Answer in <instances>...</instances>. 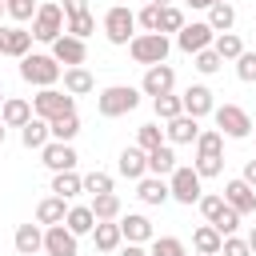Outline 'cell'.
<instances>
[{
    "label": "cell",
    "mask_w": 256,
    "mask_h": 256,
    "mask_svg": "<svg viewBox=\"0 0 256 256\" xmlns=\"http://www.w3.org/2000/svg\"><path fill=\"white\" fill-rule=\"evenodd\" d=\"M60 76H64V68L52 60V52H28L20 60V80L32 88H56Z\"/></svg>",
    "instance_id": "obj_1"
},
{
    "label": "cell",
    "mask_w": 256,
    "mask_h": 256,
    "mask_svg": "<svg viewBox=\"0 0 256 256\" xmlns=\"http://www.w3.org/2000/svg\"><path fill=\"white\" fill-rule=\"evenodd\" d=\"M140 88H132V84H108L100 96H96V112L104 116V120H116V116H128V112H136L140 108Z\"/></svg>",
    "instance_id": "obj_2"
},
{
    "label": "cell",
    "mask_w": 256,
    "mask_h": 256,
    "mask_svg": "<svg viewBox=\"0 0 256 256\" xmlns=\"http://www.w3.org/2000/svg\"><path fill=\"white\" fill-rule=\"evenodd\" d=\"M168 52H172V40L160 36V32H136V36L128 40V56H132L136 64H144V68L168 64Z\"/></svg>",
    "instance_id": "obj_3"
},
{
    "label": "cell",
    "mask_w": 256,
    "mask_h": 256,
    "mask_svg": "<svg viewBox=\"0 0 256 256\" xmlns=\"http://www.w3.org/2000/svg\"><path fill=\"white\" fill-rule=\"evenodd\" d=\"M64 24H68L64 8H60V4H52V0H44V4L36 8V16H32V40L52 44V40H60V36H64Z\"/></svg>",
    "instance_id": "obj_4"
},
{
    "label": "cell",
    "mask_w": 256,
    "mask_h": 256,
    "mask_svg": "<svg viewBox=\"0 0 256 256\" xmlns=\"http://www.w3.org/2000/svg\"><path fill=\"white\" fill-rule=\"evenodd\" d=\"M212 116H216V132L220 136H228V140H248L252 136V116L240 104H216Z\"/></svg>",
    "instance_id": "obj_5"
},
{
    "label": "cell",
    "mask_w": 256,
    "mask_h": 256,
    "mask_svg": "<svg viewBox=\"0 0 256 256\" xmlns=\"http://www.w3.org/2000/svg\"><path fill=\"white\" fill-rule=\"evenodd\" d=\"M104 36H108V44L124 48V44L136 36V12H132L128 4H112V8L104 12Z\"/></svg>",
    "instance_id": "obj_6"
},
{
    "label": "cell",
    "mask_w": 256,
    "mask_h": 256,
    "mask_svg": "<svg viewBox=\"0 0 256 256\" xmlns=\"http://www.w3.org/2000/svg\"><path fill=\"white\" fill-rule=\"evenodd\" d=\"M64 112H76V100L64 92V88H40L32 96V116L36 120H56Z\"/></svg>",
    "instance_id": "obj_7"
},
{
    "label": "cell",
    "mask_w": 256,
    "mask_h": 256,
    "mask_svg": "<svg viewBox=\"0 0 256 256\" xmlns=\"http://www.w3.org/2000/svg\"><path fill=\"white\" fill-rule=\"evenodd\" d=\"M168 192H172V200H180V204H196V200L204 196V180L196 176L192 164H176L172 176H168Z\"/></svg>",
    "instance_id": "obj_8"
},
{
    "label": "cell",
    "mask_w": 256,
    "mask_h": 256,
    "mask_svg": "<svg viewBox=\"0 0 256 256\" xmlns=\"http://www.w3.org/2000/svg\"><path fill=\"white\" fill-rule=\"evenodd\" d=\"M212 40H216V32L208 28V20H192V24H184V28L176 32V48H180V52H188V56H196V52L212 48Z\"/></svg>",
    "instance_id": "obj_9"
},
{
    "label": "cell",
    "mask_w": 256,
    "mask_h": 256,
    "mask_svg": "<svg viewBox=\"0 0 256 256\" xmlns=\"http://www.w3.org/2000/svg\"><path fill=\"white\" fill-rule=\"evenodd\" d=\"M180 104H184V116L204 120V116H212V108H216V92H212L208 84H188V88L180 92Z\"/></svg>",
    "instance_id": "obj_10"
},
{
    "label": "cell",
    "mask_w": 256,
    "mask_h": 256,
    "mask_svg": "<svg viewBox=\"0 0 256 256\" xmlns=\"http://www.w3.org/2000/svg\"><path fill=\"white\" fill-rule=\"evenodd\" d=\"M140 92L152 96V100L176 92V68H172V64H152V68L144 72V80H140Z\"/></svg>",
    "instance_id": "obj_11"
},
{
    "label": "cell",
    "mask_w": 256,
    "mask_h": 256,
    "mask_svg": "<svg viewBox=\"0 0 256 256\" xmlns=\"http://www.w3.org/2000/svg\"><path fill=\"white\" fill-rule=\"evenodd\" d=\"M40 164H44L48 172H72V168L80 164V156H76V148H72V144L48 140V144L40 148Z\"/></svg>",
    "instance_id": "obj_12"
},
{
    "label": "cell",
    "mask_w": 256,
    "mask_h": 256,
    "mask_svg": "<svg viewBox=\"0 0 256 256\" xmlns=\"http://www.w3.org/2000/svg\"><path fill=\"white\" fill-rule=\"evenodd\" d=\"M52 60H56L60 68H80V64L88 60V44L64 32L60 40H52Z\"/></svg>",
    "instance_id": "obj_13"
},
{
    "label": "cell",
    "mask_w": 256,
    "mask_h": 256,
    "mask_svg": "<svg viewBox=\"0 0 256 256\" xmlns=\"http://www.w3.org/2000/svg\"><path fill=\"white\" fill-rule=\"evenodd\" d=\"M44 256H80V236H72L64 224L44 228Z\"/></svg>",
    "instance_id": "obj_14"
},
{
    "label": "cell",
    "mask_w": 256,
    "mask_h": 256,
    "mask_svg": "<svg viewBox=\"0 0 256 256\" xmlns=\"http://www.w3.org/2000/svg\"><path fill=\"white\" fill-rule=\"evenodd\" d=\"M224 204L236 212V216H252L256 212V188H248L240 176L224 184Z\"/></svg>",
    "instance_id": "obj_15"
},
{
    "label": "cell",
    "mask_w": 256,
    "mask_h": 256,
    "mask_svg": "<svg viewBox=\"0 0 256 256\" xmlns=\"http://www.w3.org/2000/svg\"><path fill=\"white\" fill-rule=\"evenodd\" d=\"M116 224H120L124 244H148V240L156 236V228H152V220H148L144 212H128V216H120Z\"/></svg>",
    "instance_id": "obj_16"
},
{
    "label": "cell",
    "mask_w": 256,
    "mask_h": 256,
    "mask_svg": "<svg viewBox=\"0 0 256 256\" xmlns=\"http://www.w3.org/2000/svg\"><path fill=\"white\" fill-rule=\"evenodd\" d=\"M32 120V100H24V96H4V104H0V124L4 128H24Z\"/></svg>",
    "instance_id": "obj_17"
},
{
    "label": "cell",
    "mask_w": 256,
    "mask_h": 256,
    "mask_svg": "<svg viewBox=\"0 0 256 256\" xmlns=\"http://www.w3.org/2000/svg\"><path fill=\"white\" fill-rule=\"evenodd\" d=\"M196 136H200V120H192V116H176V120H168V128H164V144H196Z\"/></svg>",
    "instance_id": "obj_18"
},
{
    "label": "cell",
    "mask_w": 256,
    "mask_h": 256,
    "mask_svg": "<svg viewBox=\"0 0 256 256\" xmlns=\"http://www.w3.org/2000/svg\"><path fill=\"white\" fill-rule=\"evenodd\" d=\"M116 172L128 176V180H144V176H148V152H140L136 144L124 148V152L116 156Z\"/></svg>",
    "instance_id": "obj_19"
},
{
    "label": "cell",
    "mask_w": 256,
    "mask_h": 256,
    "mask_svg": "<svg viewBox=\"0 0 256 256\" xmlns=\"http://www.w3.org/2000/svg\"><path fill=\"white\" fill-rule=\"evenodd\" d=\"M28 52H32V32H28L24 24H8V28H4V56L24 60Z\"/></svg>",
    "instance_id": "obj_20"
},
{
    "label": "cell",
    "mask_w": 256,
    "mask_h": 256,
    "mask_svg": "<svg viewBox=\"0 0 256 256\" xmlns=\"http://www.w3.org/2000/svg\"><path fill=\"white\" fill-rule=\"evenodd\" d=\"M60 80H64V92H68L72 100H76V96L96 92V76H92L84 64H80V68H64V76H60Z\"/></svg>",
    "instance_id": "obj_21"
},
{
    "label": "cell",
    "mask_w": 256,
    "mask_h": 256,
    "mask_svg": "<svg viewBox=\"0 0 256 256\" xmlns=\"http://www.w3.org/2000/svg\"><path fill=\"white\" fill-rule=\"evenodd\" d=\"M12 244H16L20 256H36V252H44V228L40 224H20L16 236H12Z\"/></svg>",
    "instance_id": "obj_22"
},
{
    "label": "cell",
    "mask_w": 256,
    "mask_h": 256,
    "mask_svg": "<svg viewBox=\"0 0 256 256\" xmlns=\"http://www.w3.org/2000/svg\"><path fill=\"white\" fill-rule=\"evenodd\" d=\"M52 196H60V200H76L80 192H84V176L72 168V172H52V188H48Z\"/></svg>",
    "instance_id": "obj_23"
},
{
    "label": "cell",
    "mask_w": 256,
    "mask_h": 256,
    "mask_svg": "<svg viewBox=\"0 0 256 256\" xmlns=\"http://www.w3.org/2000/svg\"><path fill=\"white\" fill-rule=\"evenodd\" d=\"M136 196L144 200V204H168L172 200V192H168V180H160V176H144V180H136Z\"/></svg>",
    "instance_id": "obj_24"
},
{
    "label": "cell",
    "mask_w": 256,
    "mask_h": 256,
    "mask_svg": "<svg viewBox=\"0 0 256 256\" xmlns=\"http://www.w3.org/2000/svg\"><path fill=\"white\" fill-rule=\"evenodd\" d=\"M64 216H68V200H60V196H44V200L36 204V224H40V228L64 224Z\"/></svg>",
    "instance_id": "obj_25"
},
{
    "label": "cell",
    "mask_w": 256,
    "mask_h": 256,
    "mask_svg": "<svg viewBox=\"0 0 256 256\" xmlns=\"http://www.w3.org/2000/svg\"><path fill=\"white\" fill-rule=\"evenodd\" d=\"M64 228H68L72 236H92V228H96V216H92V208H88V204H68Z\"/></svg>",
    "instance_id": "obj_26"
},
{
    "label": "cell",
    "mask_w": 256,
    "mask_h": 256,
    "mask_svg": "<svg viewBox=\"0 0 256 256\" xmlns=\"http://www.w3.org/2000/svg\"><path fill=\"white\" fill-rule=\"evenodd\" d=\"M92 244H96V252H116V248L124 244L120 224H116V220H96V228H92Z\"/></svg>",
    "instance_id": "obj_27"
},
{
    "label": "cell",
    "mask_w": 256,
    "mask_h": 256,
    "mask_svg": "<svg viewBox=\"0 0 256 256\" xmlns=\"http://www.w3.org/2000/svg\"><path fill=\"white\" fill-rule=\"evenodd\" d=\"M220 244H224V236H220L212 224H200V228L192 232V248H196V256H220Z\"/></svg>",
    "instance_id": "obj_28"
},
{
    "label": "cell",
    "mask_w": 256,
    "mask_h": 256,
    "mask_svg": "<svg viewBox=\"0 0 256 256\" xmlns=\"http://www.w3.org/2000/svg\"><path fill=\"white\" fill-rule=\"evenodd\" d=\"M48 132H52V140H60V144H72V140L80 136V116H76V112H64V116L48 120Z\"/></svg>",
    "instance_id": "obj_29"
},
{
    "label": "cell",
    "mask_w": 256,
    "mask_h": 256,
    "mask_svg": "<svg viewBox=\"0 0 256 256\" xmlns=\"http://www.w3.org/2000/svg\"><path fill=\"white\" fill-rule=\"evenodd\" d=\"M172 168H176V152H172V144H160V148H152L148 152V176H172Z\"/></svg>",
    "instance_id": "obj_30"
},
{
    "label": "cell",
    "mask_w": 256,
    "mask_h": 256,
    "mask_svg": "<svg viewBox=\"0 0 256 256\" xmlns=\"http://www.w3.org/2000/svg\"><path fill=\"white\" fill-rule=\"evenodd\" d=\"M48 140H52V132H48V120H36V116H32V120L20 128V144H24V148H36V152H40Z\"/></svg>",
    "instance_id": "obj_31"
},
{
    "label": "cell",
    "mask_w": 256,
    "mask_h": 256,
    "mask_svg": "<svg viewBox=\"0 0 256 256\" xmlns=\"http://www.w3.org/2000/svg\"><path fill=\"white\" fill-rule=\"evenodd\" d=\"M92 216L96 220H120L124 216V204H120V196L116 192H104V196H92Z\"/></svg>",
    "instance_id": "obj_32"
},
{
    "label": "cell",
    "mask_w": 256,
    "mask_h": 256,
    "mask_svg": "<svg viewBox=\"0 0 256 256\" xmlns=\"http://www.w3.org/2000/svg\"><path fill=\"white\" fill-rule=\"evenodd\" d=\"M208 28H212L216 36H220V32H232V28H236V8H232L228 0H224V4H212V8H208Z\"/></svg>",
    "instance_id": "obj_33"
},
{
    "label": "cell",
    "mask_w": 256,
    "mask_h": 256,
    "mask_svg": "<svg viewBox=\"0 0 256 256\" xmlns=\"http://www.w3.org/2000/svg\"><path fill=\"white\" fill-rule=\"evenodd\" d=\"M212 52H216L220 60H236V56L244 52V40H240L236 32H220V36L212 40Z\"/></svg>",
    "instance_id": "obj_34"
},
{
    "label": "cell",
    "mask_w": 256,
    "mask_h": 256,
    "mask_svg": "<svg viewBox=\"0 0 256 256\" xmlns=\"http://www.w3.org/2000/svg\"><path fill=\"white\" fill-rule=\"evenodd\" d=\"M196 156H224V136L216 128H200L196 136Z\"/></svg>",
    "instance_id": "obj_35"
},
{
    "label": "cell",
    "mask_w": 256,
    "mask_h": 256,
    "mask_svg": "<svg viewBox=\"0 0 256 256\" xmlns=\"http://www.w3.org/2000/svg\"><path fill=\"white\" fill-rule=\"evenodd\" d=\"M148 244H152L148 256H188V248H184L180 236H152Z\"/></svg>",
    "instance_id": "obj_36"
},
{
    "label": "cell",
    "mask_w": 256,
    "mask_h": 256,
    "mask_svg": "<svg viewBox=\"0 0 256 256\" xmlns=\"http://www.w3.org/2000/svg\"><path fill=\"white\" fill-rule=\"evenodd\" d=\"M188 20H184V8L180 4H164L160 8V36H168V32H180Z\"/></svg>",
    "instance_id": "obj_37"
},
{
    "label": "cell",
    "mask_w": 256,
    "mask_h": 256,
    "mask_svg": "<svg viewBox=\"0 0 256 256\" xmlns=\"http://www.w3.org/2000/svg\"><path fill=\"white\" fill-rule=\"evenodd\" d=\"M64 32H68V36H76V40H88V36L96 32V16H92V12H80V16H68V24H64Z\"/></svg>",
    "instance_id": "obj_38"
},
{
    "label": "cell",
    "mask_w": 256,
    "mask_h": 256,
    "mask_svg": "<svg viewBox=\"0 0 256 256\" xmlns=\"http://www.w3.org/2000/svg\"><path fill=\"white\" fill-rule=\"evenodd\" d=\"M152 108H156V120H164V124H168V120H176V116L184 112V104H180V96H176V92L156 96V100H152Z\"/></svg>",
    "instance_id": "obj_39"
},
{
    "label": "cell",
    "mask_w": 256,
    "mask_h": 256,
    "mask_svg": "<svg viewBox=\"0 0 256 256\" xmlns=\"http://www.w3.org/2000/svg\"><path fill=\"white\" fill-rule=\"evenodd\" d=\"M164 144V128L160 124H140L136 128V148L140 152H152V148H160Z\"/></svg>",
    "instance_id": "obj_40"
},
{
    "label": "cell",
    "mask_w": 256,
    "mask_h": 256,
    "mask_svg": "<svg viewBox=\"0 0 256 256\" xmlns=\"http://www.w3.org/2000/svg\"><path fill=\"white\" fill-rule=\"evenodd\" d=\"M36 0H4V16L8 20H16V24H24V20H32L36 16Z\"/></svg>",
    "instance_id": "obj_41"
},
{
    "label": "cell",
    "mask_w": 256,
    "mask_h": 256,
    "mask_svg": "<svg viewBox=\"0 0 256 256\" xmlns=\"http://www.w3.org/2000/svg\"><path fill=\"white\" fill-rule=\"evenodd\" d=\"M220 64H224V60H220L212 48H204V52H196V56H192V68H196L200 76H212V72H220Z\"/></svg>",
    "instance_id": "obj_42"
},
{
    "label": "cell",
    "mask_w": 256,
    "mask_h": 256,
    "mask_svg": "<svg viewBox=\"0 0 256 256\" xmlns=\"http://www.w3.org/2000/svg\"><path fill=\"white\" fill-rule=\"evenodd\" d=\"M84 192H88V196H104V192H112V176L100 172V168L88 172V176H84Z\"/></svg>",
    "instance_id": "obj_43"
},
{
    "label": "cell",
    "mask_w": 256,
    "mask_h": 256,
    "mask_svg": "<svg viewBox=\"0 0 256 256\" xmlns=\"http://www.w3.org/2000/svg\"><path fill=\"white\" fill-rule=\"evenodd\" d=\"M136 28H144V32H160V4H144V8L136 12Z\"/></svg>",
    "instance_id": "obj_44"
},
{
    "label": "cell",
    "mask_w": 256,
    "mask_h": 256,
    "mask_svg": "<svg viewBox=\"0 0 256 256\" xmlns=\"http://www.w3.org/2000/svg\"><path fill=\"white\" fill-rule=\"evenodd\" d=\"M236 76H240L244 84H256V52L244 48V52L236 56Z\"/></svg>",
    "instance_id": "obj_45"
},
{
    "label": "cell",
    "mask_w": 256,
    "mask_h": 256,
    "mask_svg": "<svg viewBox=\"0 0 256 256\" xmlns=\"http://www.w3.org/2000/svg\"><path fill=\"white\" fill-rule=\"evenodd\" d=\"M220 256H252V252H248V240H240V236H224Z\"/></svg>",
    "instance_id": "obj_46"
},
{
    "label": "cell",
    "mask_w": 256,
    "mask_h": 256,
    "mask_svg": "<svg viewBox=\"0 0 256 256\" xmlns=\"http://www.w3.org/2000/svg\"><path fill=\"white\" fill-rule=\"evenodd\" d=\"M240 180H244L248 188H256V156H252V160H244V172H240Z\"/></svg>",
    "instance_id": "obj_47"
},
{
    "label": "cell",
    "mask_w": 256,
    "mask_h": 256,
    "mask_svg": "<svg viewBox=\"0 0 256 256\" xmlns=\"http://www.w3.org/2000/svg\"><path fill=\"white\" fill-rule=\"evenodd\" d=\"M88 12V0H64V16H80Z\"/></svg>",
    "instance_id": "obj_48"
},
{
    "label": "cell",
    "mask_w": 256,
    "mask_h": 256,
    "mask_svg": "<svg viewBox=\"0 0 256 256\" xmlns=\"http://www.w3.org/2000/svg\"><path fill=\"white\" fill-rule=\"evenodd\" d=\"M116 252H120V256H148V248H144V244H120Z\"/></svg>",
    "instance_id": "obj_49"
},
{
    "label": "cell",
    "mask_w": 256,
    "mask_h": 256,
    "mask_svg": "<svg viewBox=\"0 0 256 256\" xmlns=\"http://www.w3.org/2000/svg\"><path fill=\"white\" fill-rule=\"evenodd\" d=\"M244 240H248V252H252V256H256V224H252V232H248V236H244Z\"/></svg>",
    "instance_id": "obj_50"
},
{
    "label": "cell",
    "mask_w": 256,
    "mask_h": 256,
    "mask_svg": "<svg viewBox=\"0 0 256 256\" xmlns=\"http://www.w3.org/2000/svg\"><path fill=\"white\" fill-rule=\"evenodd\" d=\"M184 4H188V8H208L204 0H184Z\"/></svg>",
    "instance_id": "obj_51"
},
{
    "label": "cell",
    "mask_w": 256,
    "mask_h": 256,
    "mask_svg": "<svg viewBox=\"0 0 256 256\" xmlns=\"http://www.w3.org/2000/svg\"><path fill=\"white\" fill-rule=\"evenodd\" d=\"M0 56H4V24H0Z\"/></svg>",
    "instance_id": "obj_52"
},
{
    "label": "cell",
    "mask_w": 256,
    "mask_h": 256,
    "mask_svg": "<svg viewBox=\"0 0 256 256\" xmlns=\"http://www.w3.org/2000/svg\"><path fill=\"white\" fill-rule=\"evenodd\" d=\"M148 4H160V8H164V4H172V0H148Z\"/></svg>",
    "instance_id": "obj_53"
},
{
    "label": "cell",
    "mask_w": 256,
    "mask_h": 256,
    "mask_svg": "<svg viewBox=\"0 0 256 256\" xmlns=\"http://www.w3.org/2000/svg\"><path fill=\"white\" fill-rule=\"evenodd\" d=\"M204 4H208V8H212V4H224V0H204Z\"/></svg>",
    "instance_id": "obj_54"
},
{
    "label": "cell",
    "mask_w": 256,
    "mask_h": 256,
    "mask_svg": "<svg viewBox=\"0 0 256 256\" xmlns=\"http://www.w3.org/2000/svg\"><path fill=\"white\" fill-rule=\"evenodd\" d=\"M0 20H4V0H0Z\"/></svg>",
    "instance_id": "obj_55"
},
{
    "label": "cell",
    "mask_w": 256,
    "mask_h": 256,
    "mask_svg": "<svg viewBox=\"0 0 256 256\" xmlns=\"http://www.w3.org/2000/svg\"><path fill=\"white\" fill-rule=\"evenodd\" d=\"M0 144H4V124H0Z\"/></svg>",
    "instance_id": "obj_56"
},
{
    "label": "cell",
    "mask_w": 256,
    "mask_h": 256,
    "mask_svg": "<svg viewBox=\"0 0 256 256\" xmlns=\"http://www.w3.org/2000/svg\"><path fill=\"white\" fill-rule=\"evenodd\" d=\"M0 104H4V92H0Z\"/></svg>",
    "instance_id": "obj_57"
},
{
    "label": "cell",
    "mask_w": 256,
    "mask_h": 256,
    "mask_svg": "<svg viewBox=\"0 0 256 256\" xmlns=\"http://www.w3.org/2000/svg\"><path fill=\"white\" fill-rule=\"evenodd\" d=\"M252 132H256V120H252Z\"/></svg>",
    "instance_id": "obj_58"
}]
</instances>
